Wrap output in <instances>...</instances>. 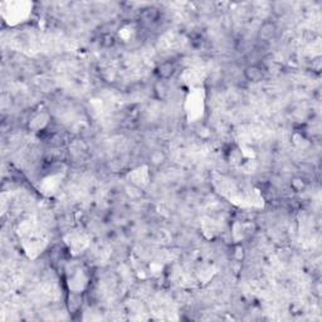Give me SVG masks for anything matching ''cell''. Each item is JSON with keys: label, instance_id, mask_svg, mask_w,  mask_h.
Segmentation results:
<instances>
[{"label": "cell", "instance_id": "cell-1", "mask_svg": "<svg viewBox=\"0 0 322 322\" xmlns=\"http://www.w3.org/2000/svg\"><path fill=\"white\" fill-rule=\"evenodd\" d=\"M267 72L262 64L258 63H252L248 64L243 68V77H244V81L247 82L253 83V85H259L263 81H266L267 78Z\"/></svg>", "mask_w": 322, "mask_h": 322}, {"label": "cell", "instance_id": "cell-2", "mask_svg": "<svg viewBox=\"0 0 322 322\" xmlns=\"http://www.w3.org/2000/svg\"><path fill=\"white\" fill-rule=\"evenodd\" d=\"M176 67H175V62L171 59H166V61L161 62L156 67V75L161 81H167L174 76Z\"/></svg>", "mask_w": 322, "mask_h": 322}, {"label": "cell", "instance_id": "cell-3", "mask_svg": "<svg viewBox=\"0 0 322 322\" xmlns=\"http://www.w3.org/2000/svg\"><path fill=\"white\" fill-rule=\"evenodd\" d=\"M289 187L292 193L302 194L307 190L308 182L306 177L301 176V175H293V176L290 179Z\"/></svg>", "mask_w": 322, "mask_h": 322}]
</instances>
